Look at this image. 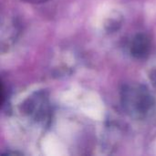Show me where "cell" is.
I'll list each match as a JSON object with an SVG mask.
<instances>
[{
    "instance_id": "7a4b0ae2",
    "label": "cell",
    "mask_w": 156,
    "mask_h": 156,
    "mask_svg": "<svg viewBox=\"0 0 156 156\" xmlns=\"http://www.w3.org/2000/svg\"><path fill=\"white\" fill-rule=\"evenodd\" d=\"M151 47V39L145 34H138L132 41L131 53L134 58L138 59H144L149 56Z\"/></svg>"
},
{
    "instance_id": "3957f363",
    "label": "cell",
    "mask_w": 156,
    "mask_h": 156,
    "mask_svg": "<svg viewBox=\"0 0 156 156\" xmlns=\"http://www.w3.org/2000/svg\"><path fill=\"white\" fill-rule=\"evenodd\" d=\"M26 3H30V4H40V3H45L49 0H21Z\"/></svg>"
},
{
    "instance_id": "6da1fadb",
    "label": "cell",
    "mask_w": 156,
    "mask_h": 156,
    "mask_svg": "<svg viewBox=\"0 0 156 156\" xmlns=\"http://www.w3.org/2000/svg\"><path fill=\"white\" fill-rule=\"evenodd\" d=\"M122 101L128 112L138 116L145 114L153 105L152 96L141 85H126L122 90Z\"/></svg>"
},
{
    "instance_id": "277c9868",
    "label": "cell",
    "mask_w": 156,
    "mask_h": 156,
    "mask_svg": "<svg viewBox=\"0 0 156 156\" xmlns=\"http://www.w3.org/2000/svg\"><path fill=\"white\" fill-rule=\"evenodd\" d=\"M151 78H152V80H153L154 82H155L156 83V70L153 72V74L151 75Z\"/></svg>"
}]
</instances>
